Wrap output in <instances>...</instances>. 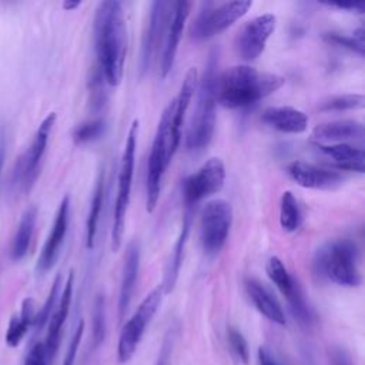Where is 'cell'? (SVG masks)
Segmentation results:
<instances>
[{
	"mask_svg": "<svg viewBox=\"0 0 365 365\" xmlns=\"http://www.w3.org/2000/svg\"><path fill=\"white\" fill-rule=\"evenodd\" d=\"M93 30L100 73L110 86H118L127 54V26L123 3L117 0L98 3Z\"/></svg>",
	"mask_w": 365,
	"mask_h": 365,
	"instance_id": "1",
	"label": "cell"
},
{
	"mask_svg": "<svg viewBox=\"0 0 365 365\" xmlns=\"http://www.w3.org/2000/svg\"><path fill=\"white\" fill-rule=\"evenodd\" d=\"M284 83L282 76L261 73L251 66L237 64L217 76L215 98L227 108H242L272 94Z\"/></svg>",
	"mask_w": 365,
	"mask_h": 365,
	"instance_id": "2",
	"label": "cell"
},
{
	"mask_svg": "<svg viewBox=\"0 0 365 365\" xmlns=\"http://www.w3.org/2000/svg\"><path fill=\"white\" fill-rule=\"evenodd\" d=\"M218 54L212 51L205 64L202 78H198L197 107L191 117L185 145L188 150H201L210 144L215 128V83H217Z\"/></svg>",
	"mask_w": 365,
	"mask_h": 365,
	"instance_id": "3",
	"label": "cell"
},
{
	"mask_svg": "<svg viewBox=\"0 0 365 365\" xmlns=\"http://www.w3.org/2000/svg\"><path fill=\"white\" fill-rule=\"evenodd\" d=\"M359 250L349 238L334 240L322 245L312 259L314 272L342 287H358L362 281L358 268Z\"/></svg>",
	"mask_w": 365,
	"mask_h": 365,
	"instance_id": "4",
	"label": "cell"
},
{
	"mask_svg": "<svg viewBox=\"0 0 365 365\" xmlns=\"http://www.w3.org/2000/svg\"><path fill=\"white\" fill-rule=\"evenodd\" d=\"M173 113H174V100L171 98L161 114V118L158 121V125H157V130L154 134V140L151 144V151L148 155L147 182H145L147 212H153L157 207V202L160 198V191H161L163 175L180 145L171 134Z\"/></svg>",
	"mask_w": 365,
	"mask_h": 365,
	"instance_id": "5",
	"label": "cell"
},
{
	"mask_svg": "<svg viewBox=\"0 0 365 365\" xmlns=\"http://www.w3.org/2000/svg\"><path fill=\"white\" fill-rule=\"evenodd\" d=\"M138 120H134L128 128L125 145L121 157L120 171H118V187L117 197L114 202V214H113V228H111V248L117 251L121 245L124 227H125V214L130 202L133 175H134V164H135V148H137V137H138Z\"/></svg>",
	"mask_w": 365,
	"mask_h": 365,
	"instance_id": "6",
	"label": "cell"
},
{
	"mask_svg": "<svg viewBox=\"0 0 365 365\" xmlns=\"http://www.w3.org/2000/svg\"><path fill=\"white\" fill-rule=\"evenodd\" d=\"M252 1L235 0L225 3L207 1L201 4L195 20L191 24V36L194 40L201 41L211 38L240 20L251 9Z\"/></svg>",
	"mask_w": 365,
	"mask_h": 365,
	"instance_id": "7",
	"label": "cell"
},
{
	"mask_svg": "<svg viewBox=\"0 0 365 365\" xmlns=\"http://www.w3.org/2000/svg\"><path fill=\"white\" fill-rule=\"evenodd\" d=\"M163 294L161 285L154 288L148 295H145L131 318L123 325L117 345V358L120 362L130 361L135 354L147 325L151 322L153 317L160 308Z\"/></svg>",
	"mask_w": 365,
	"mask_h": 365,
	"instance_id": "8",
	"label": "cell"
},
{
	"mask_svg": "<svg viewBox=\"0 0 365 365\" xmlns=\"http://www.w3.org/2000/svg\"><path fill=\"white\" fill-rule=\"evenodd\" d=\"M232 224V207L225 200L207 202L200 218V241L202 250L214 255L222 250Z\"/></svg>",
	"mask_w": 365,
	"mask_h": 365,
	"instance_id": "9",
	"label": "cell"
},
{
	"mask_svg": "<svg viewBox=\"0 0 365 365\" xmlns=\"http://www.w3.org/2000/svg\"><path fill=\"white\" fill-rule=\"evenodd\" d=\"M56 113H50L38 125L36 135L33 138L31 145L27 148V151L19 158L16 164L14 171V180L16 184L19 182L24 192H30L33 188L38 174H40V165L43 155L46 153V147L48 143V137L51 133V128L56 123Z\"/></svg>",
	"mask_w": 365,
	"mask_h": 365,
	"instance_id": "10",
	"label": "cell"
},
{
	"mask_svg": "<svg viewBox=\"0 0 365 365\" xmlns=\"http://www.w3.org/2000/svg\"><path fill=\"white\" fill-rule=\"evenodd\" d=\"M225 181V167L221 158H208L194 174L182 182L184 202L190 207L222 190Z\"/></svg>",
	"mask_w": 365,
	"mask_h": 365,
	"instance_id": "11",
	"label": "cell"
},
{
	"mask_svg": "<svg viewBox=\"0 0 365 365\" xmlns=\"http://www.w3.org/2000/svg\"><path fill=\"white\" fill-rule=\"evenodd\" d=\"M275 26L277 19L271 13L257 16L247 21L235 38L238 56L245 61L255 60L264 51Z\"/></svg>",
	"mask_w": 365,
	"mask_h": 365,
	"instance_id": "12",
	"label": "cell"
},
{
	"mask_svg": "<svg viewBox=\"0 0 365 365\" xmlns=\"http://www.w3.org/2000/svg\"><path fill=\"white\" fill-rule=\"evenodd\" d=\"M192 3L190 1H174L170 7V16L167 21V27L163 38V51L160 58V74L165 78L173 70L180 38L182 34L184 24L190 16Z\"/></svg>",
	"mask_w": 365,
	"mask_h": 365,
	"instance_id": "13",
	"label": "cell"
},
{
	"mask_svg": "<svg viewBox=\"0 0 365 365\" xmlns=\"http://www.w3.org/2000/svg\"><path fill=\"white\" fill-rule=\"evenodd\" d=\"M170 7H171V3H167V1L151 3L148 21H147L145 31L143 34V41H141V53H140L141 74L148 70L153 56L164 38V31H165L168 16H170Z\"/></svg>",
	"mask_w": 365,
	"mask_h": 365,
	"instance_id": "14",
	"label": "cell"
},
{
	"mask_svg": "<svg viewBox=\"0 0 365 365\" xmlns=\"http://www.w3.org/2000/svg\"><path fill=\"white\" fill-rule=\"evenodd\" d=\"M287 171L289 177L304 188L332 190L344 181V177L338 171L322 168L305 161L289 163Z\"/></svg>",
	"mask_w": 365,
	"mask_h": 365,
	"instance_id": "15",
	"label": "cell"
},
{
	"mask_svg": "<svg viewBox=\"0 0 365 365\" xmlns=\"http://www.w3.org/2000/svg\"><path fill=\"white\" fill-rule=\"evenodd\" d=\"M68 214H70V198L66 195L57 210L51 231L43 245V250L40 252L38 261H37V269L40 272H47L53 268L56 264V259L58 257L61 244L66 238L67 228H68Z\"/></svg>",
	"mask_w": 365,
	"mask_h": 365,
	"instance_id": "16",
	"label": "cell"
},
{
	"mask_svg": "<svg viewBox=\"0 0 365 365\" xmlns=\"http://www.w3.org/2000/svg\"><path fill=\"white\" fill-rule=\"evenodd\" d=\"M73 285H74V272L70 271L68 278L64 284L63 292L60 295V301H58V307L53 311L50 319H48V329H47V336L44 344V351H46V356L47 361L51 362L56 356V352L58 349L60 345V339H61V331L64 327V322L68 317V311H70V305H71V298H73Z\"/></svg>",
	"mask_w": 365,
	"mask_h": 365,
	"instance_id": "17",
	"label": "cell"
},
{
	"mask_svg": "<svg viewBox=\"0 0 365 365\" xmlns=\"http://www.w3.org/2000/svg\"><path fill=\"white\" fill-rule=\"evenodd\" d=\"M365 135L364 124L356 120H334L328 123H321L314 127L311 137L319 144L324 143H362Z\"/></svg>",
	"mask_w": 365,
	"mask_h": 365,
	"instance_id": "18",
	"label": "cell"
},
{
	"mask_svg": "<svg viewBox=\"0 0 365 365\" xmlns=\"http://www.w3.org/2000/svg\"><path fill=\"white\" fill-rule=\"evenodd\" d=\"M140 269V245L137 241H131L127 247L124 265L121 272L120 294H118V315L123 319L134 295L137 278Z\"/></svg>",
	"mask_w": 365,
	"mask_h": 365,
	"instance_id": "19",
	"label": "cell"
},
{
	"mask_svg": "<svg viewBox=\"0 0 365 365\" xmlns=\"http://www.w3.org/2000/svg\"><path fill=\"white\" fill-rule=\"evenodd\" d=\"M261 121L281 133L301 134L308 127V115L291 106L268 107L261 114Z\"/></svg>",
	"mask_w": 365,
	"mask_h": 365,
	"instance_id": "20",
	"label": "cell"
},
{
	"mask_svg": "<svg viewBox=\"0 0 365 365\" xmlns=\"http://www.w3.org/2000/svg\"><path fill=\"white\" fill-rule=\"evenodd\" d=\"M317 148L329 157L334 165L338 170L355 171L362 174L365 170V153L359 145H354L351 143H338V144H319L317 143Z\"/></svg>",
	"mask_w": 365,
	"mask_h": 365,
	"instance_id": "21",
	"label": "cell"
},
{
	"mask_svg": "<svg viewBox=\"0 0 365 365\" xmlns=\"http://www.w3.org/2000/svg\"><path fill=\"white\" fill-rule=\"evenodd\" d=\"M245 289L251 302L254 304L259 314H262L267 319H269L274 324H285V314L281 304L264 284H261L255 278H248L245 281Z\"/></svg>",
	"mask_w": 365,
	"mask_h": 365,
	"instance_id": "22",
	"label": "cell"
},
{
	"mask_svg": "<svg viewBox=\"0 0 365 365\" xmlns=\"http://www.w3.org/2000/svg\"><path fill=\"white\" fill-rule=\"evenodd\" d=\"M198 86V71L195 67H190V70L185 73V77L181 83L180 91L177 97H174V113H173V121H171V134L174 140L180 144L181 140V125L185 117V113L188 110V106L192 100L194 91Z\"/></svg>",
	"mask_w": 365,
	"mask_h": 365,
	"instance_id": "23",
	"label": "cell"
},
{
	"mask_svg": "<svg viewBox=\"0 0 365 365\" xmlns=\"http://www.w3.org/2000/svg\"><path fill=\"white\" fill-rule=\"evenodd\" d=\"M190 214L187 212L182 218L181 222V230L180 234L177 237V241L171 250V257L167 262L165 271H164V279L161 284L163 292L164 294H170L173 292L177 279H178V274H180V268H181V262H182V257H184V250H185V244H187V238L190 234Z\"/></svg>",
	"mask_w": 365,
	"mask_h": 365,
	"instance_id": "24",
	"label": "cell"
},
{
	"mask_svg": "<svg viewBox=\"0 0 365 365\" xmlns=\"http://www.w3.org/2000/svg\"><path fill=\"white\" fill-rule=\"evenodd\" d=\"M36 220H37V208L31 205L23 212L20 222L17 225L16 234L13 237L11 250H10V255L13 261H20L26 257L33 238Z\"/></svg>",
	"mask_w": 365,
	"mask_h": 365,
	"instance_id": "25",
	"label": "cell"
},
{
	"mask_svg": "<svg viewBox=\"0 0 365 365\" xmlns=\"http://www.w3.org/2000/svg\"><path fill=\"white\" fill-rule=\"evenodd\" d=\"M36 312H34V301L33 298H26L21 302V309L19 315L11 317L9 322V328L6 331V344L11 348L17 346L24 335L27 334L29 328L33 325Z\"/></svg>",
	"mask_w": 365,
	"mask_h": 365,
	"instance_id": "26",
	"label": "cell"
},
{
	"mask_svg": "<svg viewBox=\"0 0 365 365\" xmlns=\"http://www.w3.org/2000/svg\"><path fill=\"white\" fill-rule=\"evenodd\" d=\"M103 200H104V170H100L93 198L90 202V210L87 215V222H86V247L90 250L94 247V240L97 235V227H98V220L103 208Z\"/></svg>",
	"mask_w": 365,
	"mask_h": 365,
	"instance_id": "27",
	"label": "cell"
},
{
	"mask_svg": "<svg viewBox=\"0 0 365 365\" xmlns=\"http://www.w3.org/2000/svg\"><path fill=\"white\" fill-rule=\"evenodd\" d=\"M265 271L268 278L275 284V287L287 299H289L301 288L298 281L289 274V271L278 257H271L267 261Z\"/></svg>",
	"mask_w": 365,
	"mask_h": 365,
	"instance_id": "28",
	"label": "cell"
},
{
	"mask_svg": "<svg viewBox=\"0 0 365 365\" xmlns=\"http://www.w3.org/2000/svg\"><path fill=\"white\" fill-rule=\"evenodd\" d=\"M302 214L299 204L291 191H284L279 201V224L284 231L294 232L299 228Z\"/></svg>",
	"mask_w": 365,
	"mask_h": 365,
	"instance_id": "29",
	"label": "cell"
},
{
	"mask_svg": "<svg viewBox=\"0 0 365 365\" xmlns=\"http://www.w3.org/2000/svg\"><path fill=\"white\" fill-rule=\"evenodd\" d=\"M365 30L364 27H358L352 36H346V34H341V33H325L324 38L329 43H334L339 47L348 48L354 53H358L359 56H364L365 51Z\"/></svg>",
	"mask_w": 365,
	"mask_h": 365,
	"instance_id": "30",
	"label": "cell"
},
{
	"mask_svg": "<svg viewBox=\"0 0 365 365\" xmlns=\"http://www.w3.org/2000/svg\"><path fill=\"white\" fill-rule=\"evenodd\" d=\"M107 123L104 118H93L78 124L73 133V140L76 144H86L100 138L106 131Z\"/></svg>",
	"mask_w": 365,
	"mask_h": 365,
	"instance_id": "31",
	"label": "cell"
},
{
	"mask_svg": "<svg viewBox=\"0 0 365 365\" xmlns=\"http://www.w3.org/2000/svg\"><path fill=\"white\" fill-rule=\"evenodd\" d=\"M60 285H61V275L58 274L50 288V292L47 295V299L46 302L43 304V307L40 308L38 312H36V317H34V321H33V327H34V332H40L44 325L48 322L53 311H54V307H56V301H57V297H58V291H60Z\"/></svg>",
	"mask_w": 365,
	"mask_h": 365,
	"instance_id": "32",
	"label": "cell"
},
{
	"mask_svg": "<svg viewBox=\"0 0 365 365\" xmlns=\"http://www.w3.org/2000/svg\"><path fill=\"white\" fill-rule=\"evenodd\" d=\"M365 104V98L362 94H342L334 96L319 104V110L322 111H346L362 108Z\"/></svg>",
	"mask_w": 365,
	"mask_h": 365,
	"instance_id": "33",
	"label": "cell"
},
{
	"mask_svg": "<svg viewBox=\"0 0 365 365\" xmlns=\"http://www.w3.org/2000/svg\"><path fill=\"white\" fill-rule=\"evenodd\" d=\"M106 304H104V297L97 295L94 301V308H93V346L98 348L107 334V325H106Z\"/></svg>",
	"mask_w": 365,
	"mask_h": 365,
	"instance_id": "34",
	"label": "cell"
},
{
	"mask_svg": "<svg viewBox=\"0 0 365 365\" xmlns=\"http://www.w3.org/2000/svg\"><path fill=\"white\" fill-rule=\"evenodd\" d=\"M228 342H230V346H231V351L234 352V355L242 364H247L250 359V349H248V344H247L244 335L238 329L230 328L228 329Z\"/></svg>",
	"mask_w": 365,
	"mask_h": 365,
	"instance_id": "35",
	"label": "cell"
},
{
	"mask_svg": "<svg viewBox=\"0 0 365 365\" xmlns=\"http://www.w3.org/2000/svg\"><path fill=\"white\" fill-rule=\"evenodd\" d=\"M83 334H84V321H80L77 324V328H76L71 339H70V344H68V348L66 351V356H64L61 365H74L76 356H77V351L80 348V342H81V338H83Z\"/></svg>",
	"mask_w": 365,
	"mask_h": 365,
	"instance_id": "36",
	"label": "cell"
},
{
	"mask_svg": "<svg viewBox=\"0 0 365 365\" xmlns=\"http://www.w3.org/2000/svg\"><path fill=\"white\" fill-rule=\"evenodd\" d=\"M24 365H48L43 342H36L30 348V351L26 355Z\"/></svg>",
	"mask_w": 365,
	"mask_h": 365,
	"instance_id": "37",
	"label": "cell"
},
{
	"mask_svg": "<svg viewBox=\"0 0 365 365\" xmlns=\"http://www.w3.org/2000/svg\"><path fill=\"white\" fill-rule=\"evenodd\" d=\"M329 7H336L339 10L346 11H355V13H364L365 11V3L364 1H327L324 3Z\"/></svg>",
	"mask_w": 365,
	"mask_h": 365,
	"instance_id": "38",
	"label": "cell"
},
{
	"mask_svg": "<svg viewBox=\"0 0 365 365\" xmlns=\"http://www.w3.org/2000/svg\"><path fill=\"white\" fill-rule=\"evenodd\" d=\"M173 335H167L161 348H160V354L158 358L155 361L154 365H168L170 356H171V351H173Z\"/></svg>",
	"mask_w": 365,
	"mask_h": 365,
	"instance_id": "39",
	"label": "cell"
},
{
	"mask_svg": "<svg viewBox=\"0 0 365 365\" xmlns=\"http://www.w3.org/2000/svg\"><path fill=\"white\" fill-rule=\"evenodd\" d=\"M331 364L332 365H354L351 355L341 346L332 348V351H331Z\"/></svg>",
	"mask_w": 365,
	"mask_h": 365,
	"instance_id": "40",
	"label": "cell"
},
{
	"mask_svg": "<svg viewBox=\"0 0 365 365\" xmlns=\"http://www.w3.org/2000/svg\"><path fill=\"white\" fill-rule=\"evenodd\" d=\"M258 362L259 365H279L264 346H259L258 349Z\"/></svg>",
	"mask_w": 365,
	"mask_h": 365,
	"instance_id": "41",
	"label": "cell"
},
{
	"mask_svg": "<svg viewBox=\"0 0 365 365\" xmlns=\"http://www.w3.org/2000/svg\"><path fill=\"white\" fill-rule=\"evenodd\" d=\"M4 154H6V144H4V138L0 137V177H1V170L4 164Z\"/></svg>",
	"mask_w": 365,
	"mask_h": 365,
	"instance_id": "42",
	"label": "cell"
},
{
	"mask_svg": "<svg viewBox=\"0 0 365 365\" xmlns=\"http://www.w3.org/2000/svg\"><path fill=\"white\" fill-rule=\"evenodd\" d=\"M80 4H81V1H71V0H66V1H63V9L70 11V10L77 9Z\"/></svg>",
	"mask_w": 365,
	"mask_h": 365,
	"instance_id": "43",
	"label": "cell"
}]
</instances>
